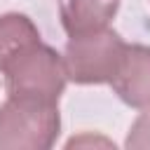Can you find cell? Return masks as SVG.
<instances>
[{
  "mask_svg": "<svg viewBox=\"0 0 150 150\" xmlns=\"http://www.w3.org/2000/svg\"><path fill=\"white\" fill-rule=\"evenodd\" d=\"M124 145L127 148H150V108H145L131 122Z\"/></svg>",
  "mask_w": 150,
  "mask_h": 150,
  "instance_id": "7",
  "label": "cell"
},
{
  "mask_svg": "<svg viewBox=\"0 0 150 150\" xmlns=\"http://www.w3.org/2000/svg\"><path fill=\"white\" fill-rule=\"evenodd\" d=\"M33 38H40V30L28 14L23 12L0 14V61Z\"/></svg>",
  "mask_w": 150,
  "mask_h": 150,
  "instance_id": "6",
  "label": "cell"
},
{
  "mask_svg": "<svg viewBox=\"0 0 150 150\" xmlns=\"http://www.w3.org/2000/svg\"><path fill=\"white\" fill-rule=\"evenodd\" d=\"M120 0H59V19L68 38L108 28Z\"/></svg>",
  "mask_w": 150,
  "mask_h": 150,
  "instance_id": "5",
  "label": "cell"
},
{
  "mask_svg": "<svg viewBox=\"0 0 150 150\" xmlns=\"http://www.w3.org/2000/svg\"><path fill=\"white\" fill-rule=\"evenodd\" d=\"M61 134L56 101L7 96L0 103V148L2 150H47Z\"/></svg>",
  "mask_w": 150,
  "mask_h": 150,
  "instance_id": "2",
  "label": "cell"
},
{
  "mask_svg": "<svg viewBox=\"0 0 150 150\" xmlns=\"http://www.w3.org/2000/svg\"><path fill=\"white\" fill-rule=\"evenodd\" d=\"M0 75L7 96H30L56 103L68 84L61 54L42 42V35L7 54L0 61Z\"/></svg>",
  "mask_w": 150,
  "mask_h": 150,
  "instance_id": "1",
  "label": "cell"
},
{
  "mask_svg": "<svg viewBox=\"0 0 150 150\" xmlns=\"http://www.w3.org/2000/svg\"><path fill=\"white\" fill-rule=\"evenodd\" d=\"M110 87L124 105L134 110L150 108V45L127 42Z\"/></svg>",
  "mask_w": 150,
  "mask_h": 150,
  "instance_id": "4",
  "label": "cell"
},
{
  "mask_svg": "<svg viewBox=\"0 0 150 150\" xmlns=\"http://www.w3.org/2000/svg\"><path fill=\"white\" fill-rule=\"evenodd\" d=\"M82 145H115L110 138H105V136H98V134H91V131H82V134H77V136H73L68 143H66V148H82Z\"/></svg>",
  "mask_w": 150,
  "mask_h": 150,
  "instance_id": "8",
  "label": "cell"
},
{
  "mask_svg": "<svg viewBox=\"0 0 150 150\" xmlns=\"http://www.w3.org/2000/svg\"><path fill=\"white\" fill-rule=\"evenodd\" d=\"M127 40L108 28L68 38L61 54L66 77L73 84H110L124 56Z\"/></svg>",
  "mask_w": 150,
  "mask_h": 150,
  "instance_id": "3",
  "label": "cell"
}]
</instances>
